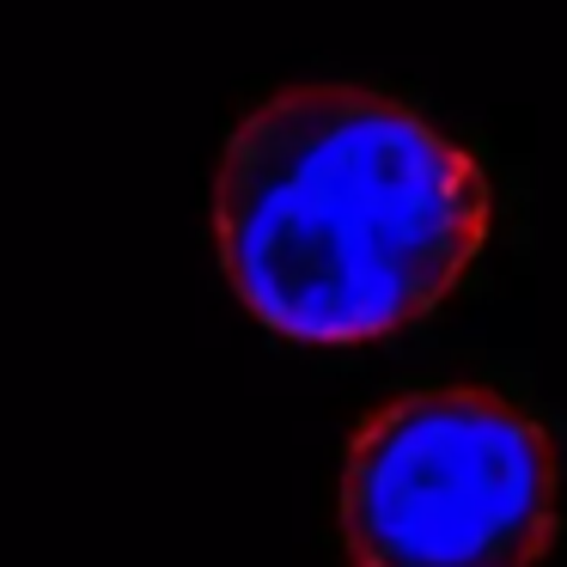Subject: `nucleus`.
Wrapping results in <instances>:
<instances>
[{
    "label": "nucleus",
    "mask_w": 567,
    "mask_h": 567,
    "mask_svg": "<svg viewBox=\"0 0 567 567\" xmlns=\"http://www.w3.org/2000/svg\"><path fill=\"white\" fill-rule=\"evenodd\" d=\"M488 233V172L391 92L287 86L220 153V269L287 342L348 348L409 330L470 275Z\"/></svg>",
    "instance_id": "nucleus-1"
},
{
    "label": "nucleus",
    "mask_w": 567,
    "mask_h": 567,
    "mask_svg": "<svg viewBox=\"0 0 567 567\" xmlns=\"http://www.w3.org/2000/svg\"><path fill=\"white\" fill-rule=\"evenodd\" d=\"M336 530L354 567H537L561 530V457L506 391L427 384L360 421Z\"/></svg>",
    "instance_id": "nucleus-2"
}]
</instances>
